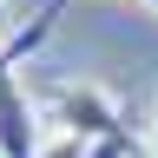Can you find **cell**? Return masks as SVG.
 <instances>
[{
	"instance_id": "6da1fadb",
	"label": "cell",
	"mask_w": 158,
	"mask_h": 158,
	"mask_svg": "<svg viewBox=\"0 0 158 158\" xmlns=\"http://www.w3.org/2000/svg\"><path fill=\"white\" fill-rule=\"evenodd\" d=\"M53 125L66 138H86V145H99V138H118L125 132V118H118V99L106 86H92V79H66V86H53L46 99Z\"/></svg>"
},
{
	"instance_id": "8992f818",
	"label": "cell",
	"mask_w": 158,
	"mask_h": 158,
	"mask_svg": "<svg viewBox=\"0 0 158 158\" xmlns=\"http://www.w3.org/2000/svg\"><path fill=\"white\" fill-rule=\"evenodd\" d=\"M152 7H158V0H152Z\"/></svg>"
},
{
	"instance_id": "3957f363",
	"label": "cell",
	"mask_w": 158,
	"mask_h": 158,
	"mask_svg": "<svg viewBox=\"0 0 158 158\" xmlns=\"http://www.w3.org/2000/svg\"><path fill=\"white\" fill-rule=\"evenodd\" d=\"M59 13H66V0H46V7H40V13H33V20H27V27H20L13 40H0V79H7L13 66H27V59H33L40 46H46V40H53Z\"/></svg>"
},
{
	"instance_id": "277c9868",
	"label": "cell",
	"mask_w": 158,
	"mask_h": 158,
	"mask_svg": "<svg viewBox=\"0 0 158 158\" xmlns=\"http://www.w3.org/2000/svg\"><path fill=\"white\" fill-rule=\"evenodd\" d=\"M40 158H86V138H46V145H40Z\"/></svg>"
},
{
	"instance_id": "7a4b0ae2",
	"label": "cell",
	"mask_w": 158,
	"mask_h": 158,
	"mask_svg": "<svg viewBox=\"0 0 158 158\" xmlns=\"http://www.w3.org/2000/svg\"><path fill=\"white\" fill-rule=\"evenodd\" d=\"M40 106L27 99V86L7 73L0 79V158H40Z\"/></svg>"
},
{
	"instance_id": "5b68a950",
	"label": "cell",
	"mask_w": 158,
	"mask_h": 158,
	"mask_svg": "<svg viewBox=\"0 0 158 158\" xmlns=\"http://www.w3.org/2000/svg\"><path fill=\"white\" fill-rule=\"evenodd\" d=\"M86 158H138V152H132V138L118 132V138H99V145H86Z\"/></svg>"
}]
</instances>
